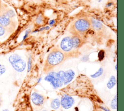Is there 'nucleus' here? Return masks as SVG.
I'll return each instance as SVG.
<instances>
[{
    "label": "nucleus",
    "mask_w": 124,
    "mask_h": 111,
    "mask_svg": "<svg viewBox=\"0 0 124 111\" xmlns=\"http://www.w3.org/2000/svg\"><path fill=\"white\" fill-rule=\"evenodd\" d=\"M112 4V2H108V3L107 4L106 7H109V6H111Z\"/></svg>",
    "instance_id": "b1692460"
},
{
    "label": "nucleus",
    "mask_w": 124,
    "mask_h": 111,
    "mask_svg": "<svg viewBox=\"0 0 124 111\" xmlns=\"http://www.w3.org/2000/svg\"><path fill=\"white\" fill-rule=\"evenodd\" d=\"M31 99L34 105L37 106H42L45 102V97L37 93H33L31 95Z\"/></svg>",
    "instance_id": "1a4fd4ad"
},
{
    "label": "nucleus",
    "mask_w": 124,
    "mask_h": 111,
    "mask_svg": "<svg viewBox=\"0 0 124 111\" xmlns=\"http://www.w3.org/2000/svg\"><path fill=\"white\" fill-rule=\"evenodd\" d=\"M61 105V101L58 98H56L53 99L50 104V107L53 110L58 109Z\"/></svg>",
    "instance_id": "ddd939ff"
},
{
    "label": "nucleus",
    "mask_w": 124,
    "mask_h": 111,
    "mask_svg": "<svg viewBox=\"0 0 124 111\" xmlns=\"http://www.w3.org/2000/svg\"><path fill=\"white\" fill-rule=\"evenodd\" d=\"M101 108H102L103 110H104L106 111H110L109 110H108L107 109H106V108H104V107H101Z\"/></svg>",
    "instance_id": "393cba45"
},
{
    "label": "nucleus",
    "mask_w": 124,
    "mask_h": 111,
    "mask_svg": "<svg viewBox=\"0 0 124 111\" xmlns=\"http://www.w3.org/2000/svg\"><path fill=\"white\" fill-rule=\"evenodd\" d=\"M110 106L112 109H116L117 108V95H116L113 99L112 100L110 104Z\"/></svg>",
    "instance_id": "2eb2a0df"
},
{
    "label": "nucleus",
    "mask_w": 124,
    "mask_h": 111,
    "mask_svg": "<svg viewBox=\"0 0 124 111\" xmlns=\"http://www.w3.org/2000/svg\"><path fill=\"white\" fill-rule=\"evenodd\" d=\"M2 111H9V110L8 109H4L2 110Z\"/></svg>",
    "instance_id": "cd10ccee"
},
{
    "label": "nucleus",
    "mask_w": 124,
    "mask_h": 111,
    "mask_svg": "<svg viewBox=\"0 0 124 111\" xmlns=\"http://www.w3.org/2000/svg\"><path fill=\"white\" fill-rule=\"evenodd\" d=\"M58 74L64 85L69 83L75 76V72L71 69L68 70L66 71H60Z\"/></svg>",
    "instance_id": "0eeeda50"
},
{
    "label": "nucleus",
    "mask_w": 124,
    "mask_h": 111,
    "mask_svg": "<svg viewBox=\"0 0 124 111\" xmlns=\"http://www.w3.org/2000/svg\"><path fill=\"white\" fill-rule=\"evenodd\" d=\"M14 22L6 11V9L1 8L0 12V25L5 29H10L14 28Z\"/></svg>",
    "instance_id": "20e7f679"
},
{
    "label": "nucleus",
    "mask_w": 124,
    "mask_h": 111,
    "mask_svg": "<svg viewBox=\"0 0 124 111\" xmlns=\"http://www.w3.org/2000/svg\"><path fill=\"white\" fill-rule=\"evenodd\" d=\"M91 25L93 26V29L97 31H101L103 28V25L102 23L98 20H97L93 18H92L90 20Z\"/></svg>",
    "instance_id": "9b49d317"
},
{
    "label": "nucleus",
    "mask_w": 124,
    "mask_h": 111,
    "mask_svg": "<svg viewBox=\"0 0 124 111\" xmlns=\"http://www.w3.org/2000/svg\"><path fill=\"white\" fill-rule=\"evenodd\" d=\"M98 56L99 60L100 61H102L104 59V56H105V52H104V51L103 50H100L98 53Z\"/></svg>",
    "instance_id": "dca6fc26"
},
{
    "label": "nucleus",
    "mask_w": 124,
    "mask_h": 111,
    "mask_svg": "<svg viewBox=\"0 0 124 111\" xmlns=\"http://www.w3.org/2000/svg\"><path fill=\"white\" fill-rule=\"evenodd\" d=\"M103 73V69L102 68V67H100L97 72H96L94 74H93V75H91V76L92 78H97L99 76H101Z\"/></svg>",
    "instance_id": "4468645a"
},
{
    "label": "nucleus",
    "mask_w": 124,
    "mask_h": 111,
    "mask_svg": "<svg viewBox=\"0 0 124 111\" xmlns=\"http://www.w3.org/2000/svg\"><path fill=\"white\" fill-rule=\"evenodd\" d=\"M31 32V29H28V30H27L26 31V32H25V35L24 36L23 38V40H24L26 38H27V37L28 35V34L29 33V32Z\"/></svg>",
    "instance_id": "4be33fe9"
},
{
    "label": "nucleus",
    "mask_w": 124,
    "mask_h": 111,
    "mask_svg": "<svg viewBox=\"0 0 124 111\" xmlns=\"http://www.w3.org/2000/svg\"><path fill=\"white\" fill-rule=\"evenodd\" d=\"M90 20L87 18H79L71 25L69 32L74 35L82 36L89 30L91 27Z\"/></svg>",
    "instance_id": "f03ea898"
},
{
    "label": "nucleus",
    "mask_w": 124,
    "mask_h": 111,
    "mask_svg": "<svg viewBox=\"0 0 124 111\" xmlns=\"http://www.w3.org/2000/svg\"><path fill=\"white\" fill-rule=\"evenodd\" d=\"M55 23V20L52 19V20H51L50 21H49V24L50 25H53Z\"/></svg>",
    "instance_id": "5701e85b"
},
{
    "label": "nucleus",
    "mask_w": 124,
    "mask_h": 111,
    "mask_svg": "<svg viewBox=\"0 0 124 111\" xmlns=\"http://www.w3.org/2000/svg\"><path fill=\"white\" fill-rule=\"evenodd\" d=\"M31 56L29 57V61H28V72H29L31 69Z\"/></svg>",
    "instance_id": "412c9836"
},
{
    "label": "nucleus",
    "mask_w": 124,
    "mask_h": 111,
    "mask_svg": "<svg viewBox=\"0 0 124 111\" xmlns=\"http://www.w3.org/2000/svg\"><path fill=\"white\" fill-rule=\"evenodd\" d=\"M71 38L74 48L76 49L80 48L84 43V40L82 36L74 35Z\"/></svg>",
    "instance_id": "9d476101"
},
{
    "label": "nucleus",
    "mask_w": 124,
    "mask_h": 111,
    "mask_svg": "<svg viewBox=\"0 0 124 111\" xmlns=\"http://www.w3.org/2000/svg\"><path fill=\"white\" fill-rule=\"evenodd\" d=\"M8 60L12 67L16 71L21 72L25 70L26 66V62L18 54H13L11 55Z\"/></svg>",
    "instance_id": "7ed1b4c3"
},
{
    "label": "nucleus",
    "mask_w": 124,
    "mask_h": 111,
    "mask_svg": "<svg viewBox=\"0 0 124 111\" xmlns=\"http://www.w3.org/2000/svg\"><path fill=\"white\" fill-rule=\"evenodd\" d=\"M45 80L50 82V83L55 88L61 87L63 84V82L58 73L51 72L47 74L45 78Z\"/></svg>",
    "instance_id": "39448f33"
},
{
    "label": "nucleus",
    "mask_w": 124,
    "mask_h": 111,
    "mask_svg": "<svg viewBox=\"0 0 124 111\" xmlns=\"http://www.w3.org/2000/svg\"><path fill=\"white\" fill-rule=\"evenodd\" d=\"M66 57V54L62 50L56 48L52 49L45 61L43 68L44 72H49L55 67L62 63Z\"/></svg>",
    "instance_id": "f257e3e1"
},
{
    "label": "nucleus",
    "mask_w": 124,
    "mask_h": 111,
    "mask_svg": "<svg viewBox=\"0 0 124 111\" xmlns=\"http://www.w3.org/2000/svg\"><path fill=\"white\" fill-rule=\"evenodd\" d=\"M1 8H2V5H1V0H0V12L1 10Z\"/></svg>",
    "instance_id": "a878e982"
},
{
    "label": "nucleus",
    "mask_w": 124,
    "mask_h": 111,
    "mask_svg": "<svg viewBox=\"0 0 124 111\" xmlns=\"http://www.w3.org/2000/svg\"><path fill=\"white\" fill-rule=\"evenodd\" d=\"M6 68L5 66L1 64H0V76L3 74L6 71Z\"/></svg>",
    "instance_id": "f3484780"
},
{
    "label": "nucleus",
    "mask_w": 124,
    "mask_h": 111,
    "mask_svg": "<svg viewBox=\"0 0 124 111\" xmlns=\"http://www.w3.org/2000/svg\"><path fill=\"white\" fill-rule=\"evenodd\" d=\"M74 103V100L72 97L66 95H63L62 97L61 104L64 109H68L71 108Z\"/></svg>",
    "instance_id": "6e6552de"
},
{
    "label": "nucleus",
    "mask_w": 124,
    "mask_h": 111,
    "mask_svg": "<svg viewBox=\"0 0 124 111\" xmlns=\"http://www.w3.org/2000/svg\"><path fill=\"white\" fill-rule=\"evenodd\" d=\"M6 11H7V13L8 14V15H9V16L11 18H13L14 16H15V13L12 10L7 9V10H6Z\"/></svg>",
    "instance_id": "a211bd4d"
},
{
    "label": "nucleus",
    "mask_w": 124,
    "mask_h": 111,
    "mask_svg": "<svg viewBox=\"0 0 124 111\" xmlns=\"http://www.w3.org/2000/svg\"><path fill=\"white\" fill-rule=\"evenodd\" d=\"M115 69H116V70H117V65H115Z\"/></svg>",
    "instance_id": "c756f323"
},
{
    "label": "nucleus",
    "mask_w": 124,
    "mask_h": 111,
    "mask_svg": "<svg viewBox=\"0 0 124 111\" xmlns=\"http://www.w3.org/2000/svg\"><path fill=\"white\" fill-rule=\"evenodd\" d=\"M1 98L0 97V107L1 106Z\"/></svg>",
    "instance_id": "c85d7f7f"
},
{
    "label": "nucleus",
    "mask_w": 124,
    "mask_h": 111,
    "mask_svg": "<svg viewBox=\"0 0 124 111\" xmlns=\"http://www.w3.org/2000/svg\"><path fill=\"white\" fill-rule=\"evenodd\" d=\"M43 22V17L41 16H39L37 17L36 20V23L38 24H40Z\"/></svg>",
    "instance_id": "aec40b11"
},
{
    "label": "nucleus",
    "mask_w": 124,
    "mask_h": 111,
    "mask_svg": "<svg viewBox=\"0 0 124 111\" xmlns=\"http://www.w3.org/2000/svg\"><path fill=\"white\" fill-rule=\"evenodd\" d=\"M5 31L6 29L0 25V37L3 36L4 34Z\"/></svg>",
    "instance_id": "6ab92c4d"
},
{
    "label": "nucleus",
    "mask_w": 124,
    "mask_h": 111,
    "mask_svg": "<svg viewBox=\"0 0 124 111\" xmlns=\"http://www.w3.org/2000/svg\"><path fill=\"white\" fill-rule=\"evenodd\" d=\"M49 29V27H48V26H46V27H45V30H48Z\"/></svg>",
    "instance_id": "bb28decb"
},
{
    "label": "nucleus",
    "mask_w": 124,
    "mask_h": 111,
    "mask_svg": "<svg viewBox=\"0 0 124 111\" xmlns=\"http://www.w3.org/2000/svg\"><path fill=\"white\" fill-rule=\"evenodd\" d=\"M60 47L62 50L66 54H69L71 53L73 48L71 38L69 36L64 37L60 44Z\"/></svg>",
    "instance_id": "423d86ee"
},
{
    "label": "nucleus",
    "mask_w": 124,
    "mask_h": 111,
    "mask_svg": "<svg viewBox=\"0 0 124 111\" xmlns=\"http://www.w3.org/2000/svg\"><path fill=\"white\" fill-rule=\"evenodd\" d=\"M116 79L115 76H111L110 77L109 80L108 81V82L107 83V87L108 89H110L114 86V85L116 84Z\"/></svg>",
    "instance_id": "f8f14e48"
}]
</instances>
